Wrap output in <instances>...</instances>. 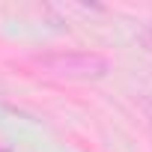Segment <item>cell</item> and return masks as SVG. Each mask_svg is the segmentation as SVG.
Wrapping results in <instances>:
<instances>
[{"label":"cell","instance_id":"6da1fadb","mask_svg":"<svg viewBox=\"0 0 152 152\" xmlns=\"http://www.w3.org/2000/svg\"><path fill=\"white\" fill-rule=\"evenodd\" d=\"M33 63L57 78H104L110 72V60L99 51H51L36 54Z\"/></svg>","mask_w":152,"mask_h":152},{"label":"cell","instance_id":"7a4b0ae2","mask_svg":"<svg viewBox=\"0 0 152 152\" xmlns=\"http://www.w3.org/2000/svg\"><path fill=\"white\" fill-rule=\"evenodd\" d=\"M140 42H143V45H146V48H149V51H152V24H149V27H143V30H140Z\"/></svg>","mask_w":152,"mask_h":152}]
</instances>
